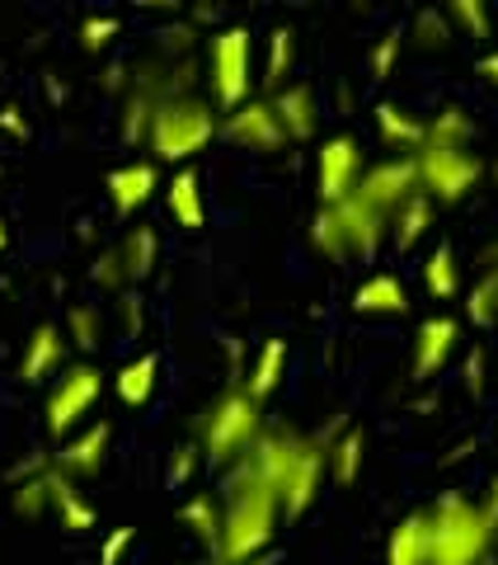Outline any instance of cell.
<instances>
[{
  "label": "cell",
  "instance_id": "2e32d148",
  "mask_svg": "<svg viewBox=\"0 0 498 565\" xmlns=\"http://www.w3.org/2000/svg\"><path fill=\"white\" fill-rule=\"evenodd\" d=\"M371 118H377L381 147H386V151H396V156H419V151H423V141H429V118L409 114L404 104L381 99L377 109H371Z\"/></svg>",
  "mask_w": 498,
  "mask_h": 565
},
{
  "label": "cell",
  "instance_id": "d590c367",
  "mask_svg": "<svg viewBox=\"0 0 498 565\" xmlns=\"http://www.w3.org/2000/svg\"><path fill=\"white\" fill-rule=\"evenodd\" d=\"M409 39H414L423 52H442V47L456 39V29L447 20V10H419L414 24H409Z\"/></svg>",
  "mask_w": 498,
  "mask_h": 565
},
{
  "label": "cell",
  "instance_id": "f546056e",
  "mask_svg": "<svg viewBox=\"0 0 498 565\" xmlns=\"http://www.w3.org/2000/svg\"><path fill=\"white\" fill-rule=\"evenodd\" d=\"M292 62H296V33L288 24H278L269 33V52H263V90L278 95L282 85H292Z\"/></svg>",
  "mask_w": 498,
  "mask_h": 565
},
{
  "label": "cell",
  "instance_id": "1f68e13d",
  "mask_svg": "<svg viewBox=\"0 0 498 565\" xmlns=\"http://www.w3.org/2000/svg\"><path fill=\"white\" fill-rule=\"evenodd\" d=\"M466 321L479 326V330L498 326V269H485L475 288L466 292Z\"/></svg>",
  "mask_w": 498,
  "mask_h": 565
},
{
  "label": "cell",
  "instance_id": "ac0fdd59",
  "mask_svg": "<svg viewBox=\"0 0 498 565\" xmlns=\"http://www.w3.org/2000/svg\"><path fill=\"white\" fill-rule=\"evenodd\" d=\"M165 207L174 226H184V232H203L207 226V199H203V174L193 166H180L170 174L165 184Z\"/></svg>",
  "mask_w": 498,
  "mask_h": 565
},
{
  "label": "cell",
  "instance_id": "b9f144b4",
  "mask_svg": "<svg viewBox=\"0 0 498 565\" xmlns=\"http://www.w3.org/2000/svg\"><path fill=\"white\" fill-rule=\"evenodd\" d=\"M198 462H203V448L198 444H180V448L170 452V462H165V486L170 490H184L193 481V471H198Z\"/></svg>",
  "mask_w": 498,
  "mask_h": 565
},
{
  "label": "cell",
  "instance_id": "f35d334b",
  "mask_svg": "<svg viewBox=\"0 0 498 565\" xmlns=\"http://www.w3.org/2000/svg\"><path fill=\"white\" fill-rule=\"evenodd\" d=\"M118 33H122L118 14H85V20H80V47L85 52H104L118 39Z\"/></svg>",
  "mask_w": 498,
  "mask_h": 565
},
{
  "label": "cell",
  "instance_id": "6da1fadb",
  "mask_svg": "<svg viewBox=\"0 0 498 565\" xmlns=\"http://www.w3.org/2000/svg\"><path fill=\"white\" fill-rule=\"evenodd\" d=\"M221 504H226V527H221L217 561L245 565V561H255V556L269 552L278 523H282V504H278V494L255 476V467H249V462L226 467Z\"/></svg>",
  "mask_w": 498,
  "mask_h": 565
},
{
  "label": "cell",
  "instance_id": "5bb4252c",
  "mask_svg": "<svg viewBox=\"0 0 498 565\" xmlns=\"http://www.w3.org/2000/svg\"><path fill=\"white\" fill-rule=\"evenodd\" d=\"M104 193H109V203L118 217H132V212L147 207L155 193H160V170L155 161H128L109 170V180H104Z\"/></svg>",
  "mask_w": 498,
  "mask_h": 565
},
{
  "label": "cell",
  "instance_id": "ee69618b",
  "mask_svg": "<svg viewBox=\"0 0 498 565\" xmlns=\"http://www.w3.org/2000/svg\"><path fill=\"white\" fill-rule=\"evenodd\" d=\"M132 542H137V527H128V523L113 527V533L99 542V565H122V556H128Z\"/></svg>",
  "mask_w": 498,
  "mask_h": 565
},
{
  "label": "cell",
  "instance_id": "83f0119b",
  "mask_svg": "<svg viewBox=\"0 0 498 565\" xmlns=\"http://www.w3.org/2000/svg\"><path fill=\"white\" fill-rule=\"evenodd\" d=\"M118 255H122V269H128V282H147L155 274V264H160V236H155V226H132V232L122 236Z\"/></svg>",
  "mask_w": 498,
  "mask_h": 565
},
{
  "label": "cell",
  "instance_id": "836d02e7",
  "mask_svg": "<svg viewBox=\"0 0 498 565\" xmlns=\"http://www.w3.org/2000/svg\"><path fill=\"white\" fill-rule=\"evenodd\" d=\"M311 250L325 255V259H348V241H344V226H339V212H334V207H315V217H311Z\"/></svg>",
  "mask_w": 498,
  "mask_h": 565
},
{
  "label": "cell",
  "instance_id": "c3c4849f",
  "mask_svg": "<svg viewBox=\"0 0 498 565\" xmlns=\"http://www.w3.org/2000/svg\"><path fill=\"white\" fill-rule=\"evenodd\" d=\"M475 71H479V76H485L489 85H498V47H489V52H485V57H479V62H475Z\"/></svg>",
  "mask_w": 498,
  "mask_h": 565
},
{
  "label": "cell",
  "instance_id": "f5cc1de1",
  "mask_svg": "<svg viewBox=\"0 0 498 565\" xmlns=\"http://www.w3.org/2000/svg\"><path fill=\"white\" fill-rule=\"evenodd\" d=\"M6 245H10V226H6V217H0V255H6Z\"/></svg>",
  "mask_w": 498,
  "mask_h": 565
},
{
  "label": "cell",
  "instance_id": "3957f363",
  "mask_svg": "<svg viewBox=\"0 0 498 565\" xmlns=\"http://www.w3.org/2000/svg\"><path fill=\"white\" fill-rule=\"evenodd\" d=\"M263 401H255L245 392V382H230L226 392L217 396L203 411V419H198V438L193 444L203 448V457L212 467H236V462H245L249 452H255V444L263 438Z\"/></svg>",
  "mask_w": 498,
  "mask_h": 565
},
{
  "label": "cell",
  "instance_id": "30bf717a",
  "mask_svg": "<svg viewBox=\"0 0 498 565\" xmlns=\"http://www.w3.org/2000/svg\"><path fill=\"white\" fill-rule=\"evenodd\" d=\"M221 137L230 141V147L259 151V156L288 147V132H282V122H278L269 99H249L236 114H221Z\"/></svg>",
  "mask_w": 498,
  "mask_h": 565
},
{
  "label": "cell",
  "instance_id": "9c48e42d",
  "mask_svg": "<svg viewBox=\"0 0 498 565\" xmlns=\"http://www.w3.org/2000/svg\"><path fill=\"white\" fill-rule=\"evenodd\" d=\"M414 193H423L419 189V161H414V156H386V161L367 166L362 184H358V199L377 207L381 217H396V212L409 199H414Z\"/></svg>",
  "mask_w": 498,
  "mask_h": 565
},
{
  "label": "cell",
  "instance_id": "484cf974",
  "mask_svg": "<svg viewBox=\"0 0 498 565\" xmlns=\"http://www.w3.org/2000/svg\"><path fill=\"white\" fill-rule=\"evenodd\" d=\"M433 217H437V203L429 199V193H414L396 217H390V245L404 255V250H414V245L433 232Z\"/></svg>",
  "mask_w": 498,
  "mask_h": 565
},
{
  "label": "cell",
  "instance_id": "8d00e7d4",
  "mask_svg": "<svg viewBox=\"0 0 498 565\" xmlns=\"http://www.w3.org/2000/svg\"><path fill=\"white\" fill-rule=\"evenodd\" d=\"M10 509H14V514H24V519L47 514V509H52L47 471H43V476H33V481H24V486H10Z\"/></svg>",
  "mask_w": 498,
  "mask_h": 565
},
{
  "label": "cell",
  "instance_id": "74e56055",
  "mask_svg": "<svg viewBox=\"0 0 498 565\" xmlns=\"http://www.w3.org/2000/svg\"><path fill=\"white\" fill-rule=\"evenodd\" d=\"M90 282H99L104 292H128L132 282H128V269H122V255H118V245L113 250H99L95 264H90Z\"/></svg>",
  "mask_w": 498,
  "mask_h": 565
},
{
  "label": "cell",
  "instance_id": "9a60e30c",
  "mask_svg": "<svg viewBox=\"0 0 498 565\" xmlns=\"http://www.w3.org/2000/svg\"><path fill=\"white\" fill-rule=\"evenodd\" d=\"M66 330L62 326H52V321H43V326H33V334L24 340V353H20V367H14V377H20L24 386H33V382H47L57 367H66Z\"/></svg>",
  "mask_w": 498,
  "mask_h": 565
},
{
  "label": "cell",
  "instance_id": "ba28073f",
  "mask_svg": "<svg viewBox=\"0 0 498 565\" xmlns=\"http://www.w3.org/2000/svg\"><path fill=\"white\" fill-rule=\"evenodd\" d=\"M367 174V161H362V141L353 132H334L320 141L315 151V193H320V207H334L358 193Z\"/></svg>",
  "mask_w": 498,
  "mask_h": 565
},
{
  "label": "cell",
  "instance_id": "f907efd6",
  "mask_svg": "<svg viewBox=\"0 0 498 565\" xmlns=\"http://www.w3.org/2000/svg\"><path fill=\"white\" fill-rule=\"evenodd\" d=\"M43 85H47V99H52V104H62V99H66V85H57V76H47Z\"/></svg>",
  "mask_w": 498,
  "mask_h": 565
},
{
  "label": "cell",
  "instance_id": "e0dca14e",
  "mask_svg": "<svg viewBox=\"0 0 498 565\" xmlns=\"http://www.w3.org/2000/svg\"><path fill=\"white\" fill-rule=\"evenodd\" d=\"M273 114L282 122V132H288V141H311L315 128H320V104H315V90L306 81H292L282 85L278 95H269Z\"/></svg>",
  "mask_w": 498,
  "mask_h": 565
},
{
  "label": "cell",
  "instance_id": "f1b7e54d",
  "mask_svg": "<svg viewBox=\"0 0 498 565\" xmlns=\"http://www.w3.org/2000/svg\"><path fill=\"white\" fill-rule=\"evenodd\" d=\"M423 288H429V297H437V302H452L461 292V264L447 241L433 245L429 259H423Z\"/></svg>",
  "mask_w": 498,
  "mask_h": 565
},
{
  "label": "cell",
  "instance_id": "816d5d0a",
  "mask_svg": "<svg viewBox=\"0 0 498 565\" xmlns=\"http://www.w3.org/2000/svg\"><path fill=\"white\" fill-rule=\"evenodd\" d=\"M245 565H278V552H263V556H255V561H245Z\"/></svg>",
  "mask_w": 498,
  "mask_h": 565
},
{
  "label": "cell",
  "instance_id": "8fae6325",
  "mask_svg": "<svg viewBox=\"0 0 498 565\" xmlns=\"http://www.w3.org/2000/svg\"><path fill=\"white\" fill-rule=\"evenodd\" d=\"M461 349V321L447 311H433L423 316L419 330H414V359H409V373L414 382H433L442 367L452 363V353Z\"/></svg>",
  "mask_w": 498,
  "mask_h": 565
},
{
  "label": "cell",
  "instance_id": "9f6ffc18",
  "mask_svg": "<svg viewBox=\"0 0 498 565\" xmlns=\"http://www.w3.org/2000/svg\"><path fill=\"white\" fill-rule=\"evenodd\" d=\"M485 565H498V556H489V561H485Z\"/></svg>",
  "mask_w": 498,
  "mask_h": 565
},
{
  "label": "cell",
  "instance_id": "ffe728a7",
  "mask_svg": "<svg viewBox=\"0 0 498 565\" xmlns=\"http://www.w3.org/2000/svg\"><path fill=\"white\" fill-rule=\"evenodd\" d=\"M353 311L358 316H404L409 311V288L400 274H371L353 288Z\"/></svg>",
  "mask_w": 498,
  "mask_h": 565
},
{
  "label": "cell",
  "instance_id": "ab89813d",
  "mask_svg": "<svg viewBox=\"0 0 498 565\" xmlns=\"http://www.w3.org/2000/svg\"><path fill=\"white\" fill-rule=\"evenodd\" d=\"M404 39H409L404 29H390L386 39H381L377 47H371V81H390V76H396L400 52H404Z\"/></svg>",
  "mask_w": 498,
  "mask_h": 565
},
{
  "label": "cell",
  "instance_id": "4fadbf2b",
  "mask_svg": "<svg viewBox=\"0 0 498 565\" xmlns=\"http://www.w3.org/2000/svg\"><path fill=\"white\" fill-rule=\"evenodd\" d=\"M339 212V226H344V241H348V259H377V250L390 241V217H381L371 203H362L358 193L344 203H334Z\"/></svg>",
  "mask_w": 498,
  "mask_h": 565
},
{
  "label": "cell",
  "instance_id": "d4e9b609",
  "mask_svg": "<svg viewBox=\"0 0 498 565\" xmlns=\"http://www.w3.org/2000/svg\"><path fill=\"white\" fill-rule=\"evenodd\" d=\"M282 377H288V340H263L255 353V367L245 373V392L255 401H269Z\"/></svg>",
  "mask_w": 498,
  "mask_h": 565
},
{
  "label": "cell",
  "instance_id": "7a4b0ae2",
  "mask_svg": "<svg viewBox=\"0 0 498 565\" xmlns=\"http://www.w3.org/2000/svg\"><path fill=\"white\" fill-rule=\"evenodd\" d=\"M498 546V527L485 519L479 500L437 494L429 504V565H485Z\"/></svg>",
  "mask_w": 498,
  "mask_h": 565
},
{
  "label": "cell",
  "instance_id": "681fc988",
  "mask_svg": "<svg viewBox=\"0 0 498 565\" xmlns=\"http://www.w3.org/2000/svg\"><path fill=\"white\" fill-rule=\"evenodd\" d=\"M188 20H193V24H217V20H221V10H217V6H193V10H188Z\"/></svg>",
  "mask_w": 498,
  "mask_h": 565
},
{
  "label": "cell",
  "instance_id": "11a10c76",
  "mask_svg": "<svg viewBox=\"0 0 498 565\" xmlns=\"http://www.w3.org/2000/svg\"><path fill=\"white\" fill-rule=\"evenodd\" d=\"M207 565H226V561H217V556H212V561H207Z\"/></svg>",
  "mask_w": 498,
  "mask_h": 565
},
{
  "label": "cell",
  "instance_id": "d6986e66",
  "mask_svg": "<svg viewBox=\"0 0 498 565\" xmlns=\"http://www.w3.org/2000/svg\"><path fill=\"white\" fill-rule=\"evenodd\" d=\"M47 494H52V514L62 519V527L66 533H90V527L99 523V514H95V504L80 494V486L71 481L66 471H57V467H47Z\"/></svg>",
  "mask_w": 498,
  "mask_h": 565
},
{
  "label": "cell",
  "instance_id": "52a82bcc",
  "mask_svg": "<svg viewBox=\"0 0 498 565\" xmlns=\"http://www.w3.org/2000/svg\"><path fill=\"white\" fill-rule=\"evenodd\" d=\"M419 189L429 193L437 207H452L461 199H470L485 180V161L475 151H447V147H423L419 156Z\"/></svg>",
  "mask_w": 498,
  "mask_h": 565
},
{
  "label": "cell",
  "instance_id": "f6af8a7d",
  "mask_svg": "<svg viewBox=\"0 0 498 565\" xmlns=\"http://www.w3.org/2000/svg\"><path fill=\"white\" fill-rule=\"evenodd\" d=\"M118 311H122V330H128V334H141V330H147V302H141V292H122L118 297Z\"/></svg>",
  "mask_w": 498,
  "mask_h": 565
},
{
  "label": "cell",
  "instance_id": "8992f818",
  "mask_svg": "<svg viewBox=\"0 0 498 565\" xmlns=\"http://www.w3.org/2000/svg\"><path fill=\"white\" fill-rule=\"evenodd\" d=\"M104 392V373L95 363H71L62 367L57 386L47 392V405H43V424L52 438H71L76 429H85V415L95 411V401Z\"/></svg>",
  "mask_w": 498,
  "mask_h": 565
},
{
  "label": "cell",
  "instance_id": "bcb514c9",
  "mask_svg": "<svg viewBox=\"0 0 498 565\" xmlns=\"http://www.w3.org/2000/svg\"><path fill=\"white\" fill-rule=\"evenodd\" d=\"M0 132H10V137H29V118L20 114V109H14V104H6V109H0Z\"/></svg>",
  "mask_w": 498,
  "mask_h": 565
},
{
  "label": "cell",
  "instance_id": "7bdbcfd3",
  "mask_svg": "<svg viewBox=\"0 0 498 565\" xmlns=\"http://www.w3.org/2000/svg\"><path fill=\"white\" fill-rule=\"evenodd\" d=\"M461 377H466V392L470 396H485V377H489V353H485V344H475L466 353V363H461Z\"/></svg>",
  "mask_w": 498,
  "mask_h": 565
},
{
  "label": "cell",
  "instance_id": "cb8c5ba5",
  "mask_svg": "<svg viewBox=\"0 0 498 565\" xmlns=\"http://www.w3.org/2000/svg\"><path fill=\"white\" fill-rule=\"evenodd\" d=\"M362 462H367V429L362 424H339V434L329 444V481L353 486L362 476Z\"/></svg>",
  "mask_w": 498,
  "mask_h": 565
},
{
  "label": "cell",
  "instance_id": "7402d4cb",
  "mask_svg": "<svg viewBox=\"0 0 498 565\" xmlns=\"http://www.w3.org/2000/svg\"><path fill=\"white\" fill-rule=\"evenodd\" d=\"M155 382H160V353L147 349V353H137V359H128L113 373V392H118V401L128 405V411H141V405L155 396Z\"/></svg>",
  "mask_w": 498,
  "mask_h": 565
},
{
  "label": "cell",
  "instance_id": "603a6c76",
  "mask_svg": "<svg viewBox=\"0 0 498 565\" xmlns=\"http://www.w3.org/2000/svg\"><path fill=\"white\" fill-rule=\"evenodd\" d=\"M180 519H184V527L207 546L212 556L221 552V527H226V504H221V494H212V490L188 494L184 509H180Z\"/></svg>",
  "mask_w": 498,
  "mask_h": 565
},
{
  "label": "cell",
  "instance_id": "5b68a950",
  "mask_svg": "<svg viewBox=\"0 0 498 565\" xmlns=\"http://www.w3.org/2000/svg\"><path fill=\"white\" fill-rule=\"evenodd\" d=\"M207 81H212V104L221 114H236L240 104L255 95V39L245 24H221L207 39Z\"/></svg>",
  "mask_w": 498,
  "mask_h": 565
},
{
  "label": "cell",
  "instance_id": "44dd1931",
  "mask_svg": "<svg viewBox=\"0 0 498 565\" xmlns=\"http://www.w3.org/2000/svg\"><path fill=\"white\" fill-rule=\"evenodd\" d=\"M386 565H429V509H409L386 537Z\"/></svg>",
  "mask_w": 498,
  "mask_h": 565
},
{
  "label": "cell",
  "instance_id": "277c9868",
  "mask_svg": "<svg viewBox=\"0 0 498 565\" xmlns=\"http://www.w3.org/2000/svg\"><path fill=\"white\" fill-rule=\"evenodd\" d=\"M212 137H221V109L217 104L203 99V95H174L155 109L147 147L155 151V161L188 166Z\"/></svg>",
  "mask_w": 498,
  "mask_h": 565
},
{
  "label": "cell",
  "instance_id": "60d3db41",
  "mask_svg": "<svg viewBox=\"0 0 498 565\" xmlns=\"http://www.w3.org/2000/svg\"><path fill=\"white\" fill-rule=\"evenodd\" d=\"M155 39H160V52H165V57H188L193 43H198V24H193V20L160 24V29H155Z\"/></svg>",
  "mask_w": 498,
  "mask_h": 565
},
{
  "label": "cell",
  "instance_id": "7dc6e473",
  "mask_svg": "<svg viewBox=\"0 0 498 565\" xmlns=\"http://www.w3.org/2000/svg\"><path fill=\"white\" fill-rule=\"evenodd\" d=\"M479 509H485V519L498 527V476H489V490H485V500H479Z\"/></svg>",
  "mask_w": 498,
  "mask_h": 565
},
{
  "label": "cell",
  "instance_id": "4dcf8cb0",
  "mask_svg": "<svg viewBox=\"0 0 498 565\" xmlns=\"http://www.w3.org/2000/svg\"><path fill=\"white\" fill-rule=\"evenodd\" d=\"M155 109H160V99H151L147 90H128V95H122V141H128V147H147V141H151Z\"/></svg>",
  "mask_w": 498,
  "mask_h": 565
},
{
  "label": "cell",
  "instance_id": "7c38bea8",
  "mask_svg": "<svg viewBox=\"0 0 498 565\" xmlns=\"http://www.w3.org/2000/svg\"><path fill=\"white\" fill-rule=\"evenodd\" d=\"M109 444H113V424L95 419V424H85V429H76L57 452H52V467L66 471L71 481H80V476H99L104 462H109Z\"/></svg>",
  "mask_w": 498,
  "mask_h": 565
},
{
  "label": "cell",
  "instance_id": "e575fe53",
  "mask_svg": "<svg viewBox=\"0 0 498 565\" xmlns=\"http://www.w3.org/2000/svg\"><path fill=\"white\" fill-rule=\"evenodd\" d=\"M66 340L76 344L80 353H95L99 349V340H104V316H99V307H90V302H76L66 311Z\"/></svg>",
  "mask_w": 498,
  "mask_h": 565
},
{
  "label": "cell",
  "instance_id": "4316f807",
  "mask_svg": "<svg viewBox=\"0 0 498 565\" xmlns=\"http://www.w3.org/2000/svg\"><path fill=\"white\" fill-rule=\"evenodd\" d=\"M475 141V118L461 109V104H442L429 118V141L423 147H447V151H470Z\"/></svg>",
  "mask_w": 498,
  "mask_h": 565
},
{
  "label": "cell",
  "instance_id": "db71d44e",
  "mask_svg": "<svg viewBox=\"0 0 498 565\" xmlns=\"http://www.w3.org/2000/svg\"><path fill=\"white\" fill-rule=\"evenodd\" d=\"M485 264H489V269H498V245H489V255H485Z\"/></svg>",
  "mask_w": 498,
  "mask_h": 565
},
{
  "label": "cell",
  "instance_id": "d6a6232c",
  "mask_svg": "<svg viewBox=\"0 0 498 565\" xmlns=\"http://www.w3.org/2000/svg\"><path fill=\"white\" fill-rule=\"evenodd\" d=\"M442 10H447V20L461 39H494V14L485 0H447Z\"/></svg>",
  "mask_w": 498,
  "mask_h": 565
}]
</instances>
